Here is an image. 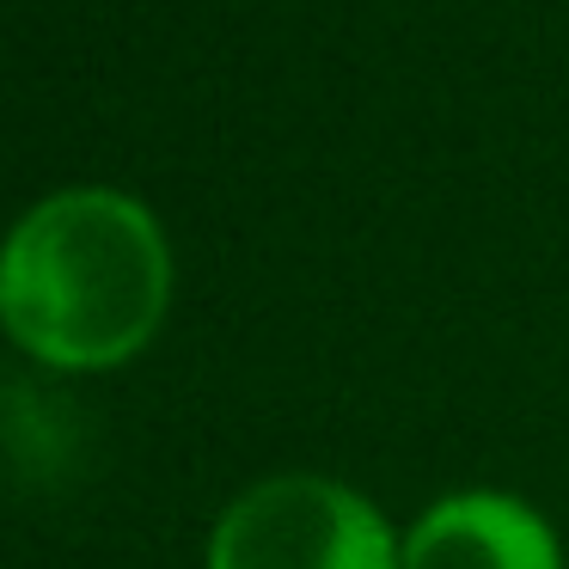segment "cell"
I'll use <instances>...</instances> for the list:
<instances>
[{"instance_id": "cell-1", "label": "cell", "mask_w": 569, "mask_h": 569, "mask_svg": "<svg viewBox=\"0 0 569 569\" xmlns=\"http://www.w3.org/2000/svg\"><path fill=\"white\" fill-rule=\"evenodd\" d=\"M172 258L141 202L62 190L0 251V319L50 368H117L166 319Z\"/></svg>"}, {"instance_id": "cell-2", "label": "cell", "mask_w": 569, "mask_h": 569, "mask_svg": "<svg viewBox=\"0 0 569 569\" xmlns=\"http://www.w3.org/2000/svg\"><path fill=\"white\" fill-rule=\"evenodd\" d=\"M209 569H398L380 508L331 478H270L221 515Z\"/></svg>"}, {"instance_id": "cell-3", "label": "cell", "mask_w": 569, "mask_h": 569, "mask_svg": "<svg viewBox=\"0 0 569 569\" xmlns=\"http://www.w3.org/2000/svg\"><path fill=\"white\" fill-rule=\"evenodd\" d=\"M398 569H563L557 539L515 496H453L410 532Z\"/></svg>"}]
</instances>
